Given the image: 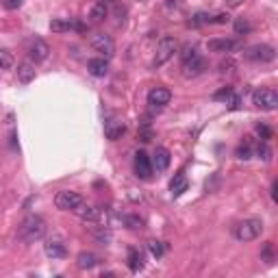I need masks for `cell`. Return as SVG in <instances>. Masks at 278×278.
I'll use <instances>...</instances> for the list:
<instances>
[{
    "label": "cell",
    "instance_id": "4dcf8cb0",
    "mask_svg": "<svg viewBox=\"0 0 278 278\" xmlns=\"http://www.w3.org/2000/svg\"><path fill=\"white\" fill-rule=\"evenodd\" d=\"M235 33H237V35H245V33H250V24H248V20L239 17V20L235 22Z\"/></svg>",
    "mask_w": 278,
    "mask_h": 278
},
{
    "label": "cell",
    "instance_id": "ab89813d",
    "mask_svg": "<svg viewBox=\"0 0 278 278\" xmlns=\"http://www.w3.org/2000/svg\"><path fill=\"white\" fill-rule=\"evenodd\" d=\"M226 2V7H230V9H237L239 4H243V0H224Z\"/></svg>",
    "mask_w": 278,
    "mask_h": 278
},
{
    "label": "cell",
    "instance_id": "7a4b0ae2",
    "mask_svg": "<svg viewBox=\"0 0 278 278\" xmlns=\"http://www.w3.org/2000/svg\"><path fill=\"white\" fill-rule=\"evenodd\" d=\"M263 220H259V217H248V220H242V222H237L235 224V228H233V237L237 239V242H254V239H259L261 237V233H263Z\"/></svg>",
    "mask_w": 278,
    "mask_h": 278
},
{
    "label": "cell",
    "instance_id": "3957f363",
    "mask_svg": "<svg viewBox=\"0 0 278 278\" xmlns=\"http://www.w3.org/2000/svg\"><path fill=\"white\" fill-rule=\"evenodd\" d=\"M252 104L261 111H274L278 106V94L272 87H257L252 91Z\"/></svg>",
    "mask_w": 278,
    "mask_h": 278
},
{
    "label": "cell",
    "instance_id": "f1b7e54d",
    "mask_svg": "<svg viewBox=\"0 0 278 278\" xmlns=\"http://www.w3.org/2000/svg\"><path fill=\"white\" fill-rule=\"evenodd\" d=\"M189 24L191 26H202V24H211V16H208V13H196V16L191 17V20H189Z\"/></svg>",
    "mask_w": 278,
    "mask_h": 278
},
{
    "label": "cell",
    "instance_id": "9c48e42d",
    "mask_svg": "<svg viewBox=\"0 0 278 278\" xmlns=\"http://www.w3.org/2000/svg\"><path fill=\"white\" fill-rule=\"evenodd\" d=\"M170 100H172V91H170L168 87H155V89H150V94H148V104L156 106V109L170 104Z\"/></svg>",
    "mask_w": 278,
    "mask_h": 278
},
{
    "label": "cell",
    "instance_id": "cb8c5ba5",
    "mask_svg": "<svg viewBox=\"0 0 278 278\" xmlns=\"http://www.w3.org/2000/svg\"><path fill=\"white\" fill-rule=\"evenodd\" d=\"M122 220H124V224H126V228H131V230H141L143 228V220L139 215H124Z\"/></svg>",
    "mask_w": 278,
    "mask_h": 278
},
{
    "label": "cell",
    "instance_id": "74e56055",
    "mask_svg": "<svg viewBox=\"0 0 278 278\" xmlns=\"http://www.w3.org/2000/svg\"><path fill=\"white\" fill-rule=\"evenodd\" d=\"M139 139H141V141H150V139H152V131L148 126H143L141 133H139Z\"/></svg>",
    "mask_w": 278,
    "mask_h": 278
},
{
    "label": "cell",
    "instance_id": "d4e9b609",
    "mask_svg": "<svg viewBox=\"0 0 278 278\" xmlns=\"http://www.w3.org/2000/svg\"><path fill=\"white\" fill-rule=\"evenodd\" d=\"M220 72L222 74H228V72H235V70H237V61H235L233 57H226V59H222L220 61Z\"/></svg>",
    "mask_w": 278,
    "mask_h": 278
},
{
    "label": "cell",
    "instance_id": "836d02e7",
    "mask_svg": "<svg viewBox=\"0 0 278 278\" xmlns=\"http://www.w3.org/2000/svg\"><path fill=\"white\" fill-rule=\"evenodd\" d=\"M257 133H259V137H261L263 141L272 139V128H270V126H265V124H259V126H257Z\"/></svg>",
    "mask_w": 278,
    "mask_h": 278
},
{
    "label": "cell",
    "instance_id": "8fae6325",
    "mask_svg": "<svg viewBox=\"0 0 278 278\" xmlns=\"http://www.w3.org/2000/svg\"><path fill=\"white\" fill-rule=\"evenodd\" d=\"M135 174L143 180H148L152 176V161L143 150H139L135 155Z\"/></svg>",
    "mask_w": 278,
    "mask_h": 278
},
{
    "label": "cell",
    "instance_id": "484cf974",
    "mask_svg": "<svg viewBox=\"0 0 278 278\" xmlns=\"http://www.w3.org/2000/svg\"><path fill=\"white\" fill-rule=\"evenodd\" d=\"M230 96H233V87H222L220 91H215V94H213V100H217V103H228L230 100Z\"/></svg>",
    "mask_w": 278,
    "mask_h": 278
},
{
    "label": "cell",
    "instance_id": "f546056e",
    "mask_svg": "<svg viewBox=\"0 0 278 278\" xmlns=\"http://www.w3.org/2000/svg\"><path fill=\"white\" fill-rule=\"evenodd\" d=\"M148 248H150V252H152V257H163V252H165V248H163V243L161 242H156V239H152V242H148Z\"/></svg>",
    "mask_w": 278,
    "mask_h": 278
},
{
    "label": "cell",
    "instance_id": "d6a6232c",
    "mask_svg": "<svg viewBox=\"0 0 278 278\" xmlns=\"http://www.w3.org/2000/svg\"><path fill=\"white\" fill-rule=\"evenodd\" d=\"M250 156H252V148H250L248 143H243V146H239V148H237V159L248 161Z\"/></svg>",
    "mask_w": 278,
    "mask_h": 278
},
{
    "label": "cell",
    "instance_id": "ba28073f",
    "mask_svg": "<svg viewBox=\"0 0 278 278\" xmlns=\"http://www.w3.org/2000/svg\"><path fill=\"white\" fill-rule=\"evenodd\" d=\"M91 48H94L96 52L103 54L104 59L113 57V52H115V44H113V39H111L109 35H104V33H96L94 37H91Z\"/></svg>",
    "mask_w": 278,
    "mask_h": 278
},
{
    "label": "cell",
    "instance_id": "e575fe53",
    "mask_svg": "<svg viewBox=\"0 0 278 278\" xmlns=\"http://www.w3.org/2000/svg\"><path fill=\"white\" fill-rule=\"evenodd\" d=\"M228 22H230L228 13H217V16L211 17V24H228Z\"/></svg>",
    "mask_w": 278,
    "mask_h": 278
},
{
    "label": "cell",
    "instance_id": "4316f807",
    "mask_svg": "<svg viewBox=\"0 0 278 278\" xmlns=\"http://www.w3.org/2000/svg\"><path fill=\"white\" fill-rule=\"evenodd\" d=\"M257 156L263 161H272V148L267 146V141H261L257 146Z\"/></svg>",
    "mask_w": 278,
    "mask_h": 278
},
{
    "label": "cell",
    "instance_id": "d6986e66",
    "mask_svg": "<svg viewBox=\"0 0 278 278\" xmlns=\"http://www.w3.org/2000/svg\"><path fill=\"white\" fill-rule=\"evenodd\" d=\"M91 237H94L100 245H109V243H111V237H113V235H111V228H109V226L98 224L94 230H91Z\"/></svg>",
    "mask_w": 278,
    "mask_h": 278
},
{
    "label": "cell",
    "instance_id": "60d3db41",
    "mask_svg": "<svg viewBox=\"0 0 278 278\" xmlns=\"http://www.w3.org/2000/svg\"><path fill=\"white\" fill-rule=\"evenodd\" d=\"M276 189H278V183H276V180H274V183H272V187H270V196H272V200H278V198H276Z\"/></svg>",
    "mask_w": 278,
    "mask_h": 278
},
{
    "label": "cell",
    "instance_id": "d590c367",
    "mask_svg": "<svg viewBox=\"0 0 278 278\" xmlns=\"http://www.w3.org/2000/svg\"><path fill=\"white\" fill-rule=\"evenodd\" d=\"M193 54H198L196 52V46H185V48H183V52H180V57H183V61H185V59H189V57H193Z\"/></svg>",
    "mask_w": 278,
    "mask_h": 278
},
{
    "label": "cell",
    "instance_id": "1f68e13d",
    "mask_svg": "<svg viewBox=\"0 0 278 278\" xmlns=\"http://www.w3.org/2000/svg\"><path fill=\"white\" fill-rule=\"evenodd\" d=\"M13 66V57L9 52H4V50H0V70H9Z\"/></svg>",
    "mask_w": 278,
    "mask_h": 278
},
{
    "label": "cell",
    "instance_id": "2e32d148",
    "mask_svg": "<svg viewBox=\"0 0 278 278\" xmlns=\"http://www.w3.org/2000/svg\"><path fill=\"white\" fill-rule=\"evenodd\" d=\"M44 252L48 259H63L68 254L66 250V243L59 242V239H50V242L44 243Z\"/></svg>",
    "mask_w": 278,
    "mask_h": 278
},
{
    "label": "cell",
    "instance_id": "9a60e30c",
    "mask_svg": "<svg viewBox=\"0 0 278 278\" xmlns=\"http://www.w3.org/2000/svg\"><path fill=\"white\" fill-rule=\"evenodd\" d=\"M87 70H89L91 76L96 78H104L109 74V61L104 57H98V59H89L87 61Z\"/></svg>",
    "mask_w": 278,
    "mask_h": 278
},
{
    "label": "cell",
    "instance_id": "8992f818",
    "mask_svg": "<svg viewBox=\"0 0 278 278\" xmlns=\"http://www.w3.org/2000/svg\"><path fill=\"white\" fill-rule=\"evenodd\" d=\"M205 72H207V59L200 57V54H193V57L185 59L183 66H180V74L185 78H196Z\"/></svg>",
    "mask_w": 278,
    "mask_h": 278
},
{
    "label": "cell",
    "instance_id": "603a6c76",
    "mask_svg": "<svg viewBox=\"0 0 278 278\" xmlns=\"http://www.w3.org/2000/svg\"><path fill=\"white\" fill-rule=\"evenodd\" d=\"M70 29H72V22L61 20V17H57V20L50 22V31H52V33H66V31H70Z\"/></svg>",
    "mask_w": 278,
    "mask_h": 278
},
{
    "label": "cell",
    "instance_id": "277c9868",
    "mask_svg": "<svg viewBox=\"0 0 278 278\" xmlns=\"http://www.w3.org/2000/svg\"><path fill=\"white\" fill-rule=\"evenodd\" d=\"M178 50V41L174 37H163L156 46V52H155V59H152V68H161L174 57V52Z\"/></svg>",
    "mask_w": 278,
    "mask_h": 278
},
{
    "label": "cell",
    "instance_id": "52a82bcc",
    "mask_svg": "<svg viewBox=\"0 0 278 278\" xmlns=\"http://www.w3.org/2000/svg\"><path fill=\"white\" fill-rule=\"evenodd\" d=\"M83 202V196L78 191H70V189H63L54 196V207L61 208V211H74L78 205Z\"/></svg>",
    "mask_w": 278,
    "mask_h": 278
},
{
    "label": "cell",
    "instance_id": "f35d334b",
    "mask_svg": "<svg viewBox=\"0 0 278 278\" xmlns=\"http://www.w3.org/2000/svg\"><path fill=\"white\" fill-rule=\"evenodd\" d=\"M2 4H4L7 9H11V11H13V9H20L22 0H2Z\"/></svg>",
    "mask_w": 278,
    "mask_h": 278
},
{
    "label": "cell",
    "instance_id": "44dd1931",
    "mask_svg": "<svg viewBox=\"0 0 278 278\" xmlns=\"http://www.w3.org/2000/svg\"><path fill=\"white\" fill-rule=\"evenodd\" d=\"M128 267H131V272H139L143 267L141 252L137 248H128Z\"/></svg>",
    "mask_w": 278,
    "mask_h": 278
},
{
    "label": "cell",
    "instance_id": "ffe728a7",
    "mask_svg": "<svg viewBox=\"0 0 278 278\" xmlns=\"http://www.w3.org/2000/svg\"><path fill=\"white\" fill-rule=\"evenodd\" d=\"M187 187H189V183H187V178H185L183 174H176L174 180L170 183V189H172V196H174V198L183 196V193L187 191Z\"/></svg>",
    "mask_w": 278,
    "mask_h": 278
},
{
    "label": "cell",
    "instance_id": "ac0fdd59",
    "mask_svg": "<svg viewBox=\"0 0 278 278\" xmlns=\"http://www.w3.org/2000/svg\"><path fill=\"white\" fill-rule=\"evenodd\" d=\"M98 254H94V252H81L76 257V265H78V270H94L96 265H98Z\"/></svg>",
    "mask_w": 278,
    "mask_h": 278
},
{
    "label": "cell",
    "instance_id": "e0dca14e",
    "mask_svg": "<svg viewBox=\"0 0 278 278\" xmlns=\"http://www.w3.org/2000/svg\"><path fill=\"white\" fill-rule=\"evenodd\" d=\"M35 63L33 61H22L20 66H17V81L22 83V85H29L31 81L35 78Z\"/></svg>",
    "mask_w": 278,
    "mask_h": 278
},
{
    "label": "cell",
    "instance_id": "7402d4cb",
    "mask_svg": "<svg viewBox=\"0 0 278 278\" xmlns=\"http://www.w3.org/2000/svg\"><path fill=\"white\" fill-rule=\"evenodd\" d=\"M109 16V9H106V2H96L89 11V17L91 22H103L104 17Z\"/></svg>",
    "mask_w": 278,
    "mask_h": 278
},
{
    "label": "cell",
    "instance_id": "7c38bea8",
    "mask_svg": "<svg viewBox=\"0 0 278 278\" xmlns=\"http://www.w3.org/2000/svg\"><path fill=\"white\" fill-rule=\"evenodd\" d=\"M29 54H31V59H33V61H46V59H48V54H50V46L46 44L44 39L35 37V39L31 41V46H29Z\"/></svg>",
    "mask_w": 278,
    "mask_h": 278
},
{
    "label": "cell",
    "instance_id": "5bb4252c",
    "mask_svg": "<svg viewBox=\"0 0 278 278\" xmlns=\"http://www.w3.org/2000/svg\"><path fill=\"white\" fill-rule=\"evenodd\" d=\"M172 163V156H170L168 148H156L155 155H152V168H156L159 172H165Z\"/></svg>",
    "mask_w": 278,
    "mask_h": 278
},
{
    "label": "cell",
    "instance_id": "30bf717a",
    "mask_svg": "<svg viewBox=\"0 0 278 278\" xmlns=\"http://www.w3.org/2000/svg\"><path fill=\"white\" fill-rule=\"evenodd\" d=\"M237 46L239 44L235 39H226V37H215V39L207 41V50H208V52H224V54H228V52H233Z\"/></svg>",
    "mask_w": 278,
    "mask_h": 278
},
{
    "label": "cell",
    "instance_id": "8d00e7d4",
    "mask_svg": "<svg viewBox=\"0 0 278 278\" xmlns=\"http://www.w3.org/2000/svg\"><path fill=\"white\" fill-rule=\"evenodd\" d=\"M239 106H242V98L233 94V96H230V100H228V109L235 111V109H239Z\"/></svg>",
    "mask_w": 278,
    "mask_h": 278
},
{
    "label": "cell",
    "instance_id": "5b68a950",
    "mask_svg": "<svg viewBox=\"0 0 278 278\" xmlns=\"http://www.w3.org/2000/svg\"><path fill=\"white\" fill-rule=\"evenodd\" d=\"M243 57L252 63H272L276 59V50L267 44H257L243 50Z\"/></svg>",
    "mask_w": 278,
    "mask_h": 278
},
{
    "label": "cell",
    "instance_id": "4fadbf2b",
    "mask_svg": "<svg viewBox=\"0 0 278 278\" xmlns=\"http://www.w3.org/2000/svg\"><path fill=\"white\" fill-rule=\"evenodd\" d=\"M124 133H126V124H124L122 120H111V122H106L104 137L109 139V141H118V139H122Z\"/></svg>",
    "mask_w": 278,
    "mask_h": 278
},
{
    "label": "cell",
    "instance_id": "b9f144b4",
    "mask_svg": "<svg viewBox=\"0 0 278 278\" xmlns=\"http://www.w3.org/2000/svg\"><path fill=\"white\" fill-rule=\"evenodd\" d=\"M98 2H111V0H98Z\"/></svg>",
    "mask_w": 278,
    "mask_h": 278
},
{
    "label": "cell",
    "instance_id": "83f0119b",
    "mask_svg": "<svg viewBox=\"0 0 278 278\" xmlns=\"http://www.w3.org/2000/svg\"><path fill=\"white\" fill-rule=\"evenodd\" d=\"M274 257H276V254H274V243L267 242L265 245H263V250H261V259L265 263H272V261H274Z\"/></svg>",
    "mask_w": 278,
    "mask_h": 278
},
{
    "label": "cell",
    "instance_id": "6da1fadb",
    "mask_svg": "<svg viewBox=\"0 0 278 278\" xmlns=\"http://www.w3.org/2000/svg\"><path fill=\"white\" fill-rule=\"evenodd\" d=\"M44 235H46V222L39 215H29L17 226L16 237L24 243H35L39 239H44Z\"/></svg>",
    "mask_w": 278,
    "mask_h": 278
}]
</instances>
